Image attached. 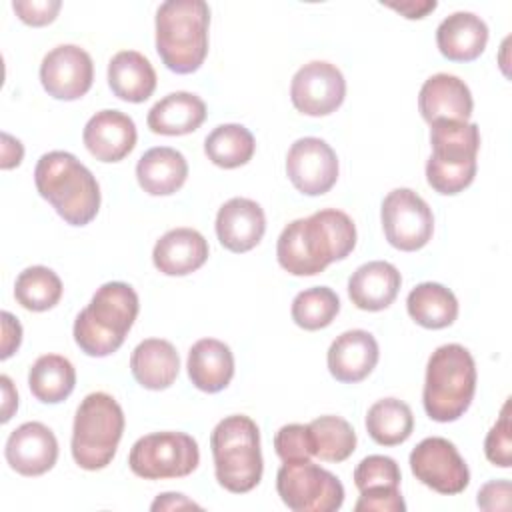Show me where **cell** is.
<instances>
[{"mask_svg": "<svg viewBox=\"0 0 512 512\" xmlns=\"http://www.w3.org/2000/svg\"><path fill=\"white\" fill-rule=\"evenodd\" d=\"M356 246L352 218L336 208L292 220L278 236V264L292 276H314L328 264L344 260Z\"/></svg>", "mask_w": 512, "mask_h": 512, "instance_id": "1", "label": "cell"}, {"mask_svg": "<svg viewBox=\"0 0 512 512\" xmlns=\"http://www.w3.org/2000/svg\"><path fill=\"white\" fill-rule=\"evenodd\" d=\"M38 194L70 226H86L100 208V186L94 174L70 152L52 150L34 168Z\"/></svg>", "mask_w": 512, "mask_h": 512, "instance_id": "2", "label": "cell"}, {"mask_svg": "<svg viewBox=\"0 0 512 512\" xmlns=\"http://www.w3.org/2000/svg\"><path fill=\"white\" fill-rule=\"evenodd\" d=\"M140 310L136 290L126 282L102 284L90 304L74 320V340L78 348L94 358L116 352Z\"/></svg>", "mask_w": 512, "mask_h": 512, "instance_id": "3", "label": "cell"}, {"mask_svg": "<svg viewBox=\"0 0 512 512\" xmlns=\"http://www.w3.org/2000/svg\"><path fill=\"white\" fill-rule=\"evenodd\" d=\"M210 8L204 0H166L156 10V52L176 74L196 72L208 54Z\"/></svg>", "mask_w": 512, "mask_h": 512, "instance_id": "4", "label": "cell"}, {"mask_svg": "<svg viewBox=\"0 0 512 512\" xmlns=\"http://www.w3.org/2000/svg\"><path fill=\"white\" fill-rule=\"evenodd\" d=\"M476 364L462 344L438 346L426 364L422 404L434 422H454L470 408Z\"/></svg>", "mask_w": 512, "mask_h": 512, "instance_id": "5", "label": "cell"}, {"mask_svg": "<svg viewBox=\"0 0 512 512\" xmlns=\"http://www.w3.org/2000/svg\"><path fill=\"white\" fill-rule=\"evenodd\" d=\"M214 474L222 488L234 494L254 490L262 480L260 430L250 416L232 414L220 420L210 434Z\"/></svg>", "mask_w": 512, "mask_h": 512, "instance_id": "6", "label": "cell"}, {"mask_svg": "<svg viewBox=\"0 0 512 512\" xmlns=\"http://www.w3.org/2000/svg\"><path fill=\"white\" fill-rule=\"evenodd\" d=\"M432 154L426 162V180L438 194L454 196L476 176L480 128L474 122L436 120L430 124Z\"/></svg>", "mask_w": 512, "mask_h": 512, "instance_id": "7", "label": "cell"}, {"mask_svg": "<svg viewBox=\"0 0 512 512\" xmlns=\"http://www.w3.org/2000/svg\"><path fill=\"white\" fill-rule=\"evenodd\" d=\"M124 432V412L106 392L88 394L74 416L72 458L84 470H102L116 456Z\"/></svg>", "mask_w": 512, "mask_h": 512, "instance_id": "8", "label": "cell"}, {"mask_svg": "<svg viewBox=\"0 0 512 512\" xmlns=\"http://www.w3.org/2000/svg\"><path fill=\"white\" fill-rule=\"evenodd\" d=\"M200 462L198 442L186 432H152L138 438L128 454L130 470L144 480L182 478Z\"/></svg>", "mask_w": 512, "mask_h": 512, "instance_id": "9", "label": "cell"}, {"mask_svg": "<svg viewBox=\"0 0 512 512\" xmlns=\"http://www.w3.org/2000/svg\"><path fill=\"white\" fill-rule=\"evenodd\" d=\"M276 490L292 512H336L344 502L342 482L312 460L284 462L276 472Z\"/></svg>", "mask_w": 512, "mask_h": 512, "instance_id": "10", "label": "cell"}, {"mask_svg": "<svg viewBox=\"0 0 512 512\" xmlns=\"http://www.w3.org/2000/svg\"><path fill=\"white\" fill-rule=\"evenodd\" d=\"M382 228L390 246L402 252L424 248L434 232L430 206L410 188H396L382 200Z\"/></svg>", "mask_w": 512, "mask_h": 512, "instance_id": "11", "label": "cell"}, {"mask_svg": "<svg viewBox=\"0 0 512 512\" xmlns=\"http://www.w3.org/2000/svg\"><path fill=\"white\" fill-rule=\"evenodd\" d=\"M410 470L424 486L438 494H460L470 484V470L456 446L442 438L430 436L410 452Z\"/></svg>", "mask_w": 512, "mask_h": 512, "instance_id": "12", "label": "cell"}, {"mask_svg": "<svg viewBox=\"0 0 512 512\" xmlns=\"http://www.w3.org/2000/svg\"><path fill=\"white\" fill-rule=\"evenodd\" d=\"M346 96V80L340 68L324 60H312L298 68L290 84L294 108L306 116H328Z\"/></svg>", "mask_w": 512, "mask_h": 512, "instance_id": "13", "label": "cell"}, {"mask_svg": "<svg viewBox=\"0 0 512 512\" xmlns=\"http://www.w3.org/2000/svg\"><path fill=\"white\" fill-rule=\"evenodd\" d=\"M286 174L298 192L326 194L338 180V156L322 138H298L286 154Z\"/></svg>", "mask_w": 512, "mask_h": 512, "instance_id": "14", "label": "cell"}, {"mask_svg": "<svg viewBox=\"0 0 512 512\" xmlns=\"http://www.w3.org/2000/svg\"><path fill=\"white\" fill-rule=\"evenodd\" d=\"M94 80V64L90 54L76 44H60L52 48L40 64V82L48 96L56 100L82 98Z\"/></svg>", "mask_w": 512, "mask_h": 512, "instance_id": "15", "label": "cell"}, {"mask_svg": "<svg viewBox=\"0 0 512 512\" xmlns=\"http://www.w3.org/2000/svg\"><path fill=\"white\" fill-rule=\"evenodd\" d=\"M6 462L22 476H42L58 460V440L42 422H24L10 432L4 448Z\"/></svg>", "mask_w": 512, "mask_h": 512, "instance_id": "16", "label": "cell"}, {"mask_svg": "<svg viewBox=\"0 0 512 512\" xmlns=\"http://www.w3.org/2000/svg\"><path fill=\"white\" fill-rule=\"evenodd\" d=\"M136 124L120 110H100L84 126L86 150L100 162H120L136 146Z\"/></svg>", "mask_w": 512, "mask_h": 512, "instance_id": "17", "label": "cell"}, {"mask_svg": "<svg viewBox=\"0 0 512 512\" xmlns=\"http://www.w3.org/2000/svg\"><path fill=\"white\" fill-rule=\"evenodd\" d=\"M266 216L258 202L250 198H230L216 214V236L220 244L236 254L248 252L262 240Z\"/></svg>", "mask_w": 512, "mask_h": 512, "instance_id": "18", "label": "cell"}, {"mask_svg": "<svg viewBox=\"0 0 512 512\" xmlns=\"http://www.w3.org/2000/svg\"><path fill=\"white\" fill-rule=\"evenodd\" d=\"M378 342L368 330H346L328 348V370L344 384L364 380L378 364Z\"/></svg>", "mask_w": 512, "mask_h": 512, "instance_id": "19", "label": "cell"}, {"mask_svg": "<svg viewBox=\"0 0 512 512\" xmlns=\"http://www.w3.org/2000/svg\"><path fill=\"white\" fill-rule=\"evenodd\" d=\"M418 108L428 124L436 120L468 122L474 102L464 80L454 74L440 72L422 84L418 94Z\"/></svg>", "mask_w": 512, "mask_h": 512, "instance_id": "20", "label": "cell"}, {"mask_svg": "<svg viewBox=\"0 0 512 512\" xmlns=\"http://www.w3.org/2000/svg\"><path fill=\"white\" fill-rule=\"evenodd\" d=\"M400 284L402 276L394 264L372 260L352 272L348 280V296L356 308L380 312L396 300Z\"/></svg>", "mask_w": 512, "mask_h": 512, "instance_id": "21", "label": "cell"}, {"mask_svg": "<svg viewBox=\"0 0 512 512\" xmlns=\"http://www.w3.org/2000/svg\"><path fill=\"white\" fill-rule=\"evenodd\" d=\"M208 242L194 228L168 230L154 244L152 262L166 276H186L208 260Z\"/></svg>", "mask_w": 512, "mask_h": 512, "instance_id": "22", "label": "cell"}, {"mask_svg": "<svg viewBox=\"0 0 512 512\" xmlns=\"http://www.w3.org/2000/svg\"><path fill=\"white\" fill-rule=\"evenodd\" d=\"M436 44L444 58L472 62L488 44V26L474 12H454L438 24Z\"/></svg>", "mask_w": 512, "mask_h": 512, "instance_id": "23", "label": "cell"}, {"mask_svg": "<svg viewBox=\"0 0 512 512\" xmlns=\"http://www.w3.org/2000/svg\"><path fill=\"white\" fill-rule=\"evenodd\" d=\"M134 380L146 390H166L180 372V358L172 342L162 338L142 340L130 356Z\"/></svg>", "mask_w": 512, "mask_h": 512, "instance_id": "24", "label": "cell"}, {"mask_svg": "<svg viewBox=\"0 0 512 512\" xmlns=\"http://www.w3.org/2000/svg\"><path fill=\"white\" fill-rule=\"evenodd\" d=\"M136 178L146 194L170 196L184 186L188 178V162L176 148L156 146L140 156Z\"/></svg>", "mask_w": 512, "mask_h": 512, "instance_id": "25", "label": "cell"}, {"mask_svg": "<svg viewBox=\"0 0 512 512\" xmlns=\"http://www.w3.org/2000/svg\"><path fill=\"white\" fill-rule=\"evenodd\" d=\"M188 378L208 394L224 390L234 376V354L228 344L216 338L198 340L188 352Z\"/></svg>", "mask_w": 512, "mask_h": 512, "instance_id": "26", "label": "cell"}, {"mask_svg": "<svg viewBox=\"0 0 512 512\" xmlns=\"http://www.w3.org/2000/svg\"><path fill=\"white\" fill-rule=\"evenodd\" d=\"M206 104L192 92H170L148 110V128L162 136H184L202 126L206 120Z\"/></svg>", "mask_w": 512, "mask_h": 512, "instance_id": "27", "label": "cell"}, {"mask_svg": "<svg viewBox=\"0 0 512 512\" xmlns=\"http://www.w3.org/2000/svg\"><path fill=\"white\" fill-rule=\"evenodd\" d=\"M108 86L124 102L140 104L156 90V70L136 50H120L108 62Z\"/></svg>", "mask_w": 512, "mask_h": 512, "instance_id": "28", "label": "cell"}, {"mask_svg": "<svg viewBox=\"0 0 512 512\" xmlns=\"http://www.w3.org/2000/svg\"><path fill=\"white\" fill-rule=\"evenodd\" d=\"M410 318L422 328L440 330L458 318V300L454 292L438 282H422L414 286L406 298Z\"/></svg>", "mask_w": 512, "mask_h": 512, "instance_id": "29", "label": "cell"}, {"mask_svg": "<svg viewBox=\"0 0 512 512\" xmlns=\"http://www.w3.org/2000/svg\"><path fill=\"white\" fill-rule=\"evenodd\" d=\"M28 386L36 400L58 404L72 394L76 386V370L68 358L60 354H44L32 364Z\"/></svg>", "mask_w": 512, "mask_h": 512, "instance_id": "30", "label": "cell"}, {"mask_svg": "<svg viewBox=\"0 0 512 512\" xmlns=\"http://www.w3.org/2000/svg\"><path fill=\"white\" fill-rule=\"evenodd\" d=\"M366 430L380 446H398L406 442L414 430V414L410 406L398 398H382L366 412Z\"/></svg>", "mask_w": 512, "mask_h": 512, "instance_id": "31", "label": "cell"}, {"mask_svg": "<svg viewBox=\"0 0 512 512\" xmlns=\"http://www.w3.org/2000/svg\"><path fill=\"white\" fill-rule=\"evenodd\" d=\"M256 140L242 124H220L204 140L208 160L220 168L232 170L252 160Z\"/></svg>", "mask_w": 512, "mask_h": 512, "instance_id": "32", "label": "cell"}, {"mask_svg": "<svg viewBox=\"0 0 512 512\" xmlns=\"http://www.w3.org/2000/svg\"><path fill=\"white\" fill-rule=\"evenodd\" d=\"M62 290L60 276L48 266H30L14 282L16 302L32 312L54 308L62 298Z\"/></svg>", "mask_w": 512, "mask_h": 512, "instance_id": "33", "label": "cell"}, {"mask_svg": "<svg viewBox=\"0 0 512 512\" xmlns=\"http://www.w3.org/2000/svg\"><path fill=\"white\" fill-rule=\"evenodd\" d=\"M314 456L324 462H344L356 450V432L340 416H320L308 424Z\"/></svg>", "mask_w": 512, "mask_h": 512, "instance_id": "34", "label": "cell"}, {"mask_svg": "<svg viewBox=\"0 0 512 512\" xmlns=\"http://www.w3.org/2000/svg\"><path fill=\"white\" fill-rule=\"evenodd\" d=\"M340 312V298L328 286H312L292 300V320L304 330H320L332 324Z\"/></svg>", "mask_w": 512, "mask_h": 512, "instance_id": "35", "label": "cell"}, {"mask_svg": "<svg viewBox=\"0 0 512 512\" xmlns=\"http://www.w3.org/2000/svg\"><path fill=\"white\" fill-rule=\"evenodd\" d=\"M400 468L394 458L382 454H370L360 460L354 470V486L360 490L380 488V486H396L400 488Z\"/></svg>", "mask_w": 512, "mask_h": 512, "instance_id": "36", "label": "cell"}, {"mask_svg": "<svg viewBox=\"0 0 512 512\" xmlns=\"http://www.w3.org/2000/svg\"><path fill=\"white\" fill-rule=\"evenodd\" d=\"M484 454L488 462L498 468L512 466V422H510V398L500 410V418L490 428L484 440Z\"/></svg>", "mask_w": 512, "mask_h": 512, "instance_id": "37", "label": "cell"}, {"mask_svg": "<svg viewBox=\"0 0 512 512\" xmlns=\"http://www.w3.org/2000/svg\"><path fill=\"white\" fill-rule=\"evenodd\" d=\"M274 448L282 462L310 460L314 456L308 424H286L274 436Z\"/></svg>", "mask_w": 512, "mask_h": 512, "instance_id": "38", "label": "cell"}, {"mask_svg": "<svg viewBox=\"0 0 512 512\" xmlns=\"http://www.w3.org/2000/svg\"><path fill=\"white\" fill-rule=\"evenodd\" d=\"M356 512H404L406 502L396 486H380L360 490V498L354 504Z\"/></svg>", "mask_w": 512, "mask_h": 512, "instance_id": "39", "label": "cell"}, {"mask_svg": "<svg viewBox=\"0 0 512 512\" xmlns=\"http://www.w3.org/2000/svg\"><path fill=\"white\" fill-rule=\"evenodd\" d=\"M12 8L16 16L30 26H46L58 16L62 2L60 0H14Z\"/></svg>", "mask_w": 512, "mask_h": 512, "instance_id": "40", "label": "cell"}, {"mask_svg": "<svg viewBox=\"0 0 512 512\" xmlns=\"http://www.w3.org/2000/svg\"><path fill=\"white\" fill-rule=\"evenodd\" d=\"M510 492H512L510 480L506 478L490 480L478 490L476 504L488 512H498V510L506 512L510 510Z\"/></svg>", "mask_w": 512, "mask_h": 512, "instance_id": "41", "label": "cell"}, {"mask_svg": "<svg viewBox=\"0 0 512 512\" xmlns=\"http://www.w3.org/2000/svg\"><path fill=\"white\" fill-rule=\"evenodd\" d=\"M2 330H4V338H2L0 358L6 360L18 350L22 342V326L10 312H2Z\"/></svg>", "mask_w": 512, "mask_h": 512, "instance_id": "42", "label": "cell"}, {"mask_svg": "<svg viewBox=\"0 0 512 512\" xmlns=\"http://www.w3.org/2000/svg\"><path fill=\"white\" fill-rule=\"evenodd\" d=\"M22 156H24L22 142L10 136L8 132H2V160H0L2 170H10L18 166L22 162Z\"/></svg>", "mask_w": 512, "mask_h": 512, "instance_id": "43", "label": "cell"}, {"mask_svg": "<svg viewBox=\"0 0 512 512\" xmlns=\"http://www.w3.org/2000/svg\"><path fill=\"white\" fill-rule=\"evenodd\" d=\"M386 6L396 10V12H400V14H404L406 18L414 20V18H424L438 4H436V0H418V2L408 0V2H386Z\"/></svg>", "mask_w": 512, "mask_h": 512, "instance_id": "44", "label": "cell"}, {"mask_svg": "<svg viewBox=\"0 0 512 512\" xmlns=\"http://www.w3.org/2000/svg\"><path fill=\"white\" fill-rule=\"evenodd\" d=\"M154 512L156 510H180V508H200L196 502L188 500L184 494H178V492H164L160 494L152 506H150Z\"/></svg>", "mask_w": 512, "mask_h": 512, "instance_id": "45", "label": "cell"}, {"mask_svg": "<svg viewBox=\"0 0 512 512\" xmlns=\"http://www.w3.org/2000/svg\"><path fill=\"white\" fill-rule=\"evenodd\" d=\"M0 384H2V394H4V402H2V422H8L12 418V414L18 408V394L12 386V380L2 374L0 376Z\"/></svg>", "mask_w": 512, "mask_h": 512, "instance_id": "46", "label": "cell"}]
</instances>
